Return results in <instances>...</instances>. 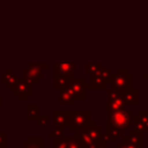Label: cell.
Returning <instances> with one entry per match:
<instances>
[{
    "mask_svg": "<svg viewBox=\"0 0 148 148\" xmlns=\"http://www.w3.org/2000/svg\"><path fill=\"white\" fill-rule=\"evenodd\" d=\"M67 148H84L76 138H65Z\"/></svg>",
    "mask_w": 148,
    "mask_h": 148,
    "instance_id": "19",
    "label": "cell"
},
{
    "mask_svg": "<svg viewBox=\"0 0 148 148\" xmlns=\"http://www.w3.org/2000/svg\"><path fill=\"white\" fill-rule=\"evenodd\" d=\"M0 148H7V146H1Z\"/></svg>",
    "mask_w": 148,
    "mask_h": 148,
    "instance_id": "27",
    "label": "cell"
},
{
    "mask_svg": "<svg viewBox=\"0 0 148 148\" xmlns=\"http://www.w3.org/2000/svg\"><path fill=\"white\" fill-rule=\"evenodd\" d=\"M132 120H134V126L136 132H145L148 131V112L141 111L138 113V116H133Z\"/></svg>",
    "mask_w": 148,
    "mask_h": 148,
    "instance_id": "9",
    "label": "cell"
},
{
    "mask_svg": "<svg viewBox=\"0 0 148 148\" xmlns=\"http://www.w3.org/2000/svg\"><path fill=\"white\" fill-rule=\"evenodd\" d=\"M16 81H17V76H16V74L13 72V69H12L10 67H8V68L5 71L3 75H2L1 83L5 84L7 89H12V87L15 84Z\"/></svg>",
    "mask_w": 148,
    "mask_h": 148,
    "instance_id": "14",
    "label": "cell"
},
{
    "mask_svg": "<svg viewBox=\"0 0 148 148\" xmlns=\"http://www.w3.org/2000/svg\"><path fill=\"white\" fill-rule=\"evenodd\" d=\"M71 114H72V111L56 110L54 111V125H56V127H62L64 128L65 126H69Z\"/></svg>",
    "mask_w": 148,
    "mask_h": 148,
    "instance_id": "10",
    "label": "cell"
},
{
    "mask_svg": "<svg viewBox=\"0 0 148 148\" xmlns=\"http://www.w3.org/2000/svg\"><path fill=\"white\" fill-rule=\"evenodd\" d=\"M121 97H123L125 103H131V104L135 105L138 102V92L134 89H130V90L121 92Z\"/></svg>",
    "mask_w": 148,
    "mask_h": 148,
    "instance_id": "16",
    "label": "cell"
},
{
    "mask_svg": "<svg viewBox=\"0 0 148 148\" xmlns=\"http://www.w3.org/2000/svg\"><path fill=\"white\" fill-rule=\"evenodd\" d=\"M62 134H64V128L62 127H54L53 130H51L49 132V135L51 138H54V139L62 138Z\"/></svg>",
    "mask_w": 148,
    "mask_h": 148,
    "instance_id": "21",
    "label": "cell"
},
{
    "mask_svg": "<svg viewBox=\"0 0 148 148\" xmlns=\"http://www.w3.org/2000/svg\"><path fill=\"white\" fill-rule=\"evenodd\" d=\"M18 148H47V147H44L43 136H29L25 141L22 142V146Z\"/></svg>",
    "mask_w": 148,
    "mask_h": 148,
    "instance_id": "12",
    "label": "cell"
},
{
    "mask_svg": "<svg viewBox=\"0 0 148 148\" xmlns=\"http://www.w3.org/2000/svg\"><path fill=\"white\" fill-rule=\"evenodd\" d=\"M91 121L92 120L90 118V111L77 110V111L72 112V114H71L69 128H71V131L77 132V131L82 130L83 127H86L87 125H89Z\"/></svg>",
    "mask_w": 148,
    "mask_h": 148,
    "instance_id": "4",
    "label": "cell"
},
{
    "mask_svg": "<svg viewBox=\"0 0 148 148\" xmlns=\"http://www.w3.org/2000/svg\"><path fill=\"white\" fill-rule=\"evenodd\" d=\"M1 146H7V132L6 131L0 132V147Z\"/></svg>",
    "mask_w": 148,
    "mask_h": 148,
    "instance_id": "24",
    "label": "cell"
},
{
    "mask_svg": "<svg viewBox=\"0 0 148 148\" xmlns=\"http://www.w3.org/2000/svg\"><path fill=\"white\" fill-rule=\"evenodd\" d=\"M110 82L112 83V88L119 92L132 89V75L126 68L118 69L114 74H112Z\"/></svg>",
    "mask_w": 148,
    "mask_h": 148,
    "instance_id": "3",
    "label": "cell"
},
{
    "mask_svg": "<svg viewBox=\"0 0 148 148\" xmlns=\"http://www.w3.org/2000/svg\"><path fill=\"white\" fill-rule=\"evenodd\" d=\"M72 80H73L72 77H67V76H54V88L59 90L65 89L68 87Z\"/></svg>",
    "mask_w": 148,
    "mask_h": 148,
    "instance_id": "17",
    "label": "cell"
},
{
    "mask_svg": "<svg viewBox=\"0 0 148 148\" xmlns=\"http://www.w3.org/2000/svg\"><path fill=\"white\" fill-rule=\"evenodd\" d=\"M10 90H12V94L15 95L17 97V99H21V101L22 99L25 101L28 98V96L34 92L32 84L28 83L23 79H17V81L15 82V84L12 87Z\"/></svg>",
    "mask_w": 148,
    "mask_h": 148,
    "instance_id": "5",
    "label": "cell"
},
{
    "mask_svg": "<svg viewBox=\"0 0 148 148\" xmlns=\"http://www.w3.org/2000/svg\"><path fill=\"white\" fill-rule=\"evenodd\" d=\"M67 88L73 94L75 101L76 99H84V97H86V81H84V79H73L69 82Z\"/></svg>",
    "mask_w": 148,
    "mask_h": 148,
    "instance_id": "7",
    "label": "cell"
},
{
    "mask_svg": "<svg viewBox=\"0 0 148 148\" xmlns=\"http://www.w3.org/2000/svg\"><path fill=\"white\" fill-rule=\"evenodd\" d=\"M47 67L49 64H28L27 67L22 68V79L34 86L43 79V71Z\"/></svg>",
    "mask_w": 148,
    "mask_h": 148,
    "instance_id": "2",
    "label": "cell"
},
{
    "mask_svg": "<svg viewBox=\"0 0 148 148\" xmlns=\"http://www.w3.org/2000/svg\"><path fill=\"white\" fill-rule=\"evenodd\" d=\"M49 116H39L38 118H37V124H38V126H46L47 124H49Z\"/></svg>",
    "mask_w": 148,
    "mask_h": 148,
    "instance_id": "23",
    "label": "cell"
},
{
    "mask_svg": "<svg viewBox=\"0 0 148 148\" xmlns=\"http://www.w3.org/2000/svg\"><path fill=\"white\" fill-rule=\"evenodd\" d=\"M59 103L60 104H66V103L74 104L75 103V98H74L73 94L71 92V90L68 88L61 89L59 91Z\"/></svg>",
    "mask_w": 148,
    "mask_h": 148,
    "instance_id": "15",
    "label": "cell"
},
{
    "mask_svg": "<svg viewBox=\"0 0 148 148\" xmlns=\"http://www.w3.org/2000/svg\"><path fill=\"white\" fill-rule=\"evenodd\" d=\"M75 65L71 62H57L54 64V76H67L74 79Z\"/></svg>",
    "mask_w": 148,
    "mask_h": 148,
    "instance_id": "8",
    "label": "cell"
},
{
    "mask_svg": "<svg viewBox=\"0 0 148 148\" xmlns=\"http://www.w3.org/2000/svg\"><path fill=\"white\" fill-rule=\"evenodd\" d=\"M112 76V71L110 68H101L97 73L91 75V87L101 88L110 82Z\"/></svg>",
    "mask_w": 148,
    "mask_h": 148,
    "instance_id": "6",
    "label": "cell"
},
{
    "mask_svg": "<svg viewBox=\"0 0 148 148\" xmlns=\"http://www.w3.org/2000/svg\"><path fill=\"white\" fill-rule=\"evenodd\" d=\"M130 145H132L134 148H140L142 147V133L136 132V131H131L127 133V136L124 138Z\"/></svg>",
    "mask_w": 148,
    "mask_h": 148,
    "instance_id": "13",
    "label": "cell"
},
{
    "mask_svg": "<svg viewBox=\"0 0 148 148\" xmlns=\"http://www.w3.org/2000/svg\"><path fill=\"white\" fill-rule=\"evenodd\" d=\"M125 105H126V103L124 102V99L121 97V94H120L119 96L111 97V98L108 99L106 109L109 110V112H113V111H117V110L125 109Z\"/></svg>",
    "mask_w": 148,
    "mask_h": 148,
    "instance_id": "11",
    "label": "cell"
},
{
    "mask_svg": "<svg viewBox=\"0 0 148 148\" xmlns=\"http://www.w3.org/2000/svg\"><path fill=\"white\" fill-rule=\"evenodd\" d=\"M132 117H133L132 111L131 110L128 111L126 109H121V110L110 112L109 113L108 127L114 128L119 132H124L132 124Z\"/></svg>",
    "mask_w": 148,
    "mask_h": 148,
    "instance_id": "1",
    "label": "cell"
},
{
    "mask_svg": "<svg viewBox=\"0 0 148 148\" xmlns=\"http://www.w3.org/2000/svg\"><path fill=\"white\" fill-rule=\"evenodd\" d=\"M116 148H134V147H133L132 145H130V143H128V142L123 138V140L117 145V147H116Z\"/></svg>",
    "mask_w": 148,
    "mask_h": 148,
    "instance_id": "25",
    "label": "cell"
},
{
    "mask_svg": "<svg viewBox=\"0 0 148 148\" xmlns=\"http://www.w3.org/2000/svg\"><path fill=\"white\" fill-rule=\"evenodd\" d=\"M102 68V66L99 64H87L86 65V72L87 73H90L91 75L97 73L99 69Z\"/></svg>",
    "mask_w": 148,
    "mask_h": 148,
    "instance_id": "20",
    "label": "cell"
},
{
    "mask_svg": "<svg viewBox=\"0 0 148 148\" xmlns=\"http://www.w3.org/2000/svg\"><path fill=\"white\" fill-rule=\"evenodd\" d=\"M147 74H148V73H147ZM146 77H148V75H146Z\"/></svg>",
    "mask_w": 148,
    "mask_h": 148,
    "instance_id": "29",
    "label": "cell"
},
{
    "mask_svg": "<svg viewBox=\"0 0 148 148\" xmlns=\"http://www.w3.org/2000/svg\"><path fill=\"white\" fill-rule=\"evenodd\" d=\"M1 103H2V96H1V90H0V105H1Z\"/></svg>",
    "mask_w": 148,
    "mask_h": 148,
    "instance_id": "26",
    "label": "cell"
},
{
    "mask_svg": "<svg viewBox=\"0 0 148 148\" xmlns=\"http://www.w3.org/2000/svg\"><path fill=\"white\" fill-rule=\"evenodd\" d=\"M53 148H67L65 138H59V139H54V146Z\"/></svg>",
    "mask_w": 148,
    "mask_h": 148,
    "instance_id": "22",
    "label": "cell"
},
{
    "mask_svg": "<svg viewBox=\"0 0 148 148\" xmlns=\"http://www.w3.org/2000/svg\"><path fill=\"white\" fill-rule=\"evenodd\" d=\"M140 148H146V147H143V146H142V147H140Z\"/></svg>",
    "mask_w": 148,
    "mask_h": 148,
    "instance_id": "28",
    "label": "cell"
},
{
    "mask_svg": "<svg viewBox=\"0 0 148 148\" xmlns=\"http://www.w3.org/2000/svg\"><path fill=\"white\" fill-rule=\"evenodd\" d=\"M27 118L29 121H34V120H37V118L39 117L38 114V105L36 104H29L27 106Z\"/></svg>",
    "mask_w": 148,
    "mask_h": 148,
    "instance_id": "18",
    "label": "cell"
}]
</instances>
